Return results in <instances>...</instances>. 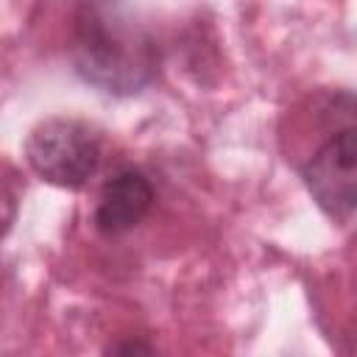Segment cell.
<instances>
[{
	"label": "cell",
	"mask_w": 357,
	"mask_h": 357,
	"mask_svg": "<svg viewBox=\"0 0 357 357\" xmlns=\"http://www.w3.org/2000/svg\"><path fill=\"white\" fill-rule=\"evenodd\" d=\"M75 75L114 98H128L153 84L159 47L126 0H78L70 31Z\"/></svg>",
	"instance_id": "obj_1"
},
{
	"label": "cell",
	"mask_w": 357,
	"mask_h": 357,
	"mask_svg": "<svg viewBox=\"0 0 357 357\" xmlns=\"http://www.w3.org/2000/svg\"><path fill=\"white\" fill-rule=\"evenodd\" d=\"M103 139L95 126L78 117H47L36 123L25 139L28 167L47 184L81 190L98 173Z\"/></svg>",
	"instance_id": "obj_2"
},
{
	"label": "cell",
	"mask_w": 357,
	"mask_h": 357,
	"mask_svg": "<svg viewBox=\"0 0 357 357\" xmlns=\"http://www.w3.org/2000/svg\"><path fill=\"white\" fill-rule=\"evenodd\" d=\"M301 181L318 209L337 223H349L357 201V128L335 131L301 167Z\"/></svg>",
	"instance_id": "obj_3"
},
{
	"label": "cell",
	"mask_w": 357,
	"mask_h": 357,
	"mask_svg": "<svg viewBox=\"0 0 357 357\" xmlns=\"http://www.w3.org/2000/svg\"><path fill=\"white\" fill-rule=\"evenodd\" d=\"M153 198H156L153 184L142 170L126 167V170L114 173L100 187V195H98V204L92 212L95 231L103 237L128 234L148 218Z\"/></svg>",
	"instance_id": "obj_4"
},
{
	"label": "cell",
	"mask_w": 357,
	"mask_h": 357,
	"mask_svg": "<svg viewBox=\"0 0 357 357\" xmlns=\"http://www.w3.org/2000/svg\"><path fill=\"white\" fill-rule=\"evenodd\" d=\"M14 215H17V195H14L11 187L0 178V240H3L6 231L11 229Z\"/></svg>",
	"instance_id": "obj_5"
},
{
	"label": "cell",
	"mask_w": 357,
	"mask_h": 357,
	"mask_svg": "<svg viewBox=\"0 0 357 357\" xmlns=\"http://www.w3.org/2000/svg\"><path fill=\"white\" fill-rule=\"evenodd\" d=\"M106 351L109 354H137V351H142V354H151V351H156L151 343H139V340H126V343H112V346H106Z\"/></svg>",
	"instance_id": "obj_6"
}]
</instances>
